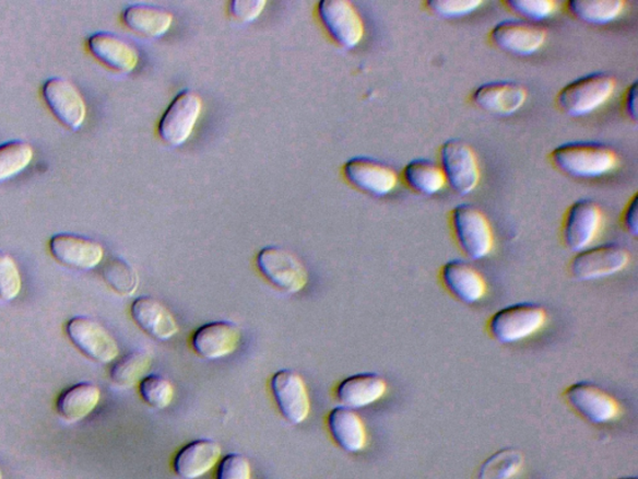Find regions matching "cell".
<instances>
[{
  "mask_svg": "<svg viewBox=\"0 0 638 479\" xmlns=\"http://www.w3.org/2000/svg\"><path fill=\"white\" fill-rule=\"evenodd\" d=\"M256 265L274 288L286 294H298L308 283V272L298 257L277 246L263 247Z\"/></svg>",
  "mask_w": 638,
  "mask_h": 479,
  "instance_id": "obj_6",
  "label": "cell"
},
{
  "mask_svg": "<svg viewBox=\"0 0 638 479\" xmlns=\"http://www.w3.org/2000/svg\"><path fill=\"white\" fill-rule=\"evenodd\" d=\"M546 317L543 306L534 303H520L504 307L495 313L487 323V328L496 341L516 343L524 341L528 337L542 330Z\"/></svg>",
  "mask_w": 638,
  "mask_h": 479,
  "instance_id": "obj_4",
  "label": "cell"
},
{
  "mask_svg": "<svg viewBox=\"0 0 638 479\" xmlns=\"http://www.w3.org/2000/svg\"><path fill=\"white\" fill-rule=\"evenodd\" d=\"M524 465V456L516 448H503L484 460L478 468V479H511Z\"/></svg>",
  "mask_w": 638,
  "mask_h": 479,
  "instance_id": "obj_30",
  "label": "cell"
},
{
  "mask_svg": "<svg viewBox=\"0 0 638 479\" xmlns=\"http://www.w3.org/2000/svg\"><path fill=\"white\" fill-rule=\"evenodd\" d=\"M271 393L280 412L292 424L304 423L311 411V402L303 377L297 372L281 370L271 378Z\"/></svg>",
  "mask_w": 638,
  "mask_h": 479,
  "instance_id": "obj_16",
  "label": "cell"
},
{
  "mask_svg": "<svg viewBox=\"0 0 638 479\" xmlns=\"http://www.w3.org/2000/svg\"><path fill=\"white\" fill-rule=\"evenodd\" d=\"M139 392L144 401L156 410H165L173 404L175 396L170 381L160 375H149L141 379Z\"/></svg>",
  "mask_w": 638,
  "mask_h": 479,
  "instance_id": "obj_34",
  "label": "cell"
},
{
  "mask_svg": "<svg viewBox=\"0 0 638 479\" xmlns=\"http://www.w3.org/2000/svg\"><path fill=\"white\" fill-rule=\"evenodd\" d=\"M241 331L239 327L229 322H216L202 325L192 335L193 351L205 360H220L234 353Z\"/></svg>",
  "mask_w": 638,
  "mask_h": 479,
  "instance_id": "obj_19",
  "label": "cell"
},
{
  "mask_svg": "<svg viewBox=\"0 0 638 479\" xmlns=\"http://www.w3.org/2000/svg\"><path fill=\"white\" fill-rule=\"evenodd\" d=\"M403 180L416 194L432 197L447 185L440 166L428 159H414L403 168Z\"/></svg>",
  "mask_w": 638,
  "mask_h": 479,
  "instance_id": "obj_28",
  "label": "cell"
},
{
  "mask_svg": "<svg viewBox=\"0 0 638 479\" xmlns=\"http://www.w3.org/2000/svg\"><path fill=\"white\" fill-rule=\"evenodd\" d=\"M42 95L55 117L70 130L82 128L86 104L79 89L64 78H50L43 84Z\"/></svg>",
  "mask_w": 638,
  "mask_h": 479,
  "instance_id": "obj_12",
  "label": "cell"
},
{
  "mask_svg": "<svg viewBox=\"0 0 638 479\" xmlns=\"http://www.w3.org/2000/svg\"><path fill=\"white\" fill-rule=\"evenodd\" d=\"M482 4V0H428L425 2V7L430 13L446 17V20L472 14Z\"/></svg>",
  "mask_w": 638,
  "mask_h": 479,
  "instance_id": "obj_37",
  "label": "cell"
},
{
  "mask_svg": "<svg viewBox=\"0 0 638 479\" xmlns=\"http://www.w3.org/2000/svg\"><path fill=\"white\" fill-rule=\"evenodd\" d=\"M202 105L200 95L189 89L177 94L158 121L160 138L173 147L186 143L197 127Z\"/></svg>",
  "mask_w": 638,
  "mask_h": 479,
  "instance_id": "obj_8",
  "label": "cell"
},
{
  "mask_svg": "<svg viewBox=\"0 0 638 479\" xmlns=\"http://www.w3.org/2000/svg\"><path fill=\"white\" fill-rule=\"evenodd\" d=\"M564 395L572 410L593 424L613 422L622 411L613 396L588 381L567 387Z\"/></svg>",
  "mask_w": 638,
  "mask_h": 479,
  "instance_id": "obj_11",
  "label": "cell"
},
{
  "mask_svg": "<svg viewBox=\"0 0 638 479\" xmlns=\"http://www.w3.org/2000/svg\"><path fill=\"white\" fill-rule=\"evenodd\" d=\"M440 279L450 294L466 305H474L486 295L482 273L466 261L453 260L442 265Z\"/></svg>",
  "mask_w": 638,
  "mask_h": 479,
  "instance_id": "obj_20",
  "label": "cell"
},
{
  "mask_svg": "<svg viewBox=\"0 0 638 479\" xmlns=\"http://www.w3.org/2000/svg\"><path fill=\"white\" fill-rule=\"evenodd\" d=\"M318 15L327 32L343 48H356L365 37V22L348 0H321Z\"/></svg>",
  "mask_w": 638,
  "mask_h": 479,
  "instance_id": "obj_9",
  "label": "cell"
},
{
  "mask_svg": "<svg viewBox=\"0 0 638 479\" xmlns=\"http://www.w3.org/2000/svg\"><path fill=\"white\" fill-rule=\"evenodd\" d=\"M92 55L106 67L121 73H131L139 65L138 49L119 35L99 32L87 39Z\"/></svg>",
  "mask_w": 638,
  "mask_h": 479,
  "instance_id": "obj_21",
  "label": "cell"
},
{
  "mask_svg": "<svg viewBox=\"0 0 638 479\" xmlns=\"http://www.w3.org/2000/svg\"><path fill=\"white\" fill-rule=\"evenodd\" d=\"M601 224L602 211L596 201H575L564 218L563 238L566 247L575 253L584 250L599 235Z\"/></svg>",
  "mask_w": 638,
  "mask_h": 479,
  "instance_id": "obj_14",
  "label": "cell"
},
{
  "mask_svg": "<svg viewBox=\"0 0 638 479\" xmlns=\"http://www.w3.org/2000/svg\"><path fill=\"white\" fill-rule=\"evenodd\" d=\"M101 397V389L95 385H75L58 398V413L68 422L82 421L99 405Z\"/></svg>",
  "mask_w": 638,
  "mask_h": 479,
  "instance_id": "obj_27",
  "label": "cell"
},
{
  "mask_svg": "<svg viewBox=\"0 0 638 479\" xmlns=\"http://www.w3.org/2000/svg\"><path fill=\"white\" fill-rule=\"evenodd\" d=\"M33 157L34 149L26 141L13 140L0 144V183L24 172Z\"/></svg>",
  "mask_w": 638,
  "mask_h": 479,
  "instance_id": "obj_32",
  "label": "cell"
},
{
  "mask_svg": "<svg viewBox=\"0 0 638 479\" xmlns=\"http://www.w3.org/2000/svg\"><path fill=\"white\" fill-rule=\"evenodd\" d=\"M265 4V0H233L228 11L238 21L252 22L263 12Z\"/></svg>",
  "mask_w": 638,
  "mask_h": 479,
  "instance_id": "obj_39",
  "label": "cell"
},
{
  "mask_svg": "<svg viewBox=\"0 0 638 479\" xmlns=\"http://www.w3.org/2000/svg\"><path fill=\"white\" fill-rule=\"evenodd\" d=\"M503 4L522 17V21L535 24L551 17L557 7L553 0H505Z\"/></svg>",
  "mask_w": 638,
  "mask_h": 479,
  "instance_id": "obj_35",
  "label": "cell"
},
{
  "mask_svg": "<svg viewBox=\"0 0 638 479\" xmlns=\"http://www.w3.org/2000/svg\"><path fill=\"white\" fill-rule=\"evenodd\" d=\"M439 163L446 182L458 195L472 194L481 182V167L471 145L460 139H449L439 150Z\"/></svg>",
  "mask_w": 638,
  "mask_h": 479,
  "instance_id": "obj_5",
  "label": "cell"
},
{
  "mask_svg": "<svg viewBox=\"0 0 638 479\" xmlns=\"http://www.w3.org/2000/svg\"><path fill=\"white\" fill-rule=\"evenodd\" d=\"M527 100V89L510 80L485 83L477 86L472 94V101L477 108L499 117H510L518 113Z\"/></svg>",
  "mask_w": 638,
  "mask_h": 479,
  "instance_id": "obj_18",
  "label": "cell"
},
{
  "mask_svg": "<svg viewBox=\"0 0 638 479\" xmlns=\"http://www.w3.org/2000/svg\"><path fill=\"white\" fill-rule=\"evenodd\" d=\"M70 341L75 348L99 363H110L119 357V346L99 323L88 317H74L66 327Z\"/></svg>",
  "mask_w": 638,
  "mask_h": 479,
  "instance_id": "obj_10",
  "label": "cell"
},
{
  "mask_svg": "<svg viewBox=\"0 0 638 479\" xmlns=\"http://www.w3.org/2000/svg\"><path fill=\"white\" fill-rule=\"evenodd\" d=\"M450 225L457 243L469 259H485L493 250L494 237L489 220L472 203H459L450 212Z\"/></svg>",
  "mask_w": 638,
  "mask_h": 479,
  "instance_id": "obj_3",
  "label": "cell"
},
{
  "mask_svg": "<svg viewBox=\"0 0 638 479\" xmlns=\"http://www.w3.org/2000/svg\"><path fill=\"white\" fill-rule=\"evenodd\" d=\"M386 393V379L378 374H374V372H365V374L344 378L335 389L336 399L343 407L351 408V410H358V408L374 405Z\"/></svg>",
  "mask_w": 638,
  "mask_h": 479,
  "instance_id": "obj_24",
  "label": "cell"
},
{
  "mask_svg": "<svg viewBox=\"0 0 638 479\" xmlns=\"http://www.w3.org/2000/svg\"><path fill=\"white\" fill-rule=\"evenodd\" d=\"M616 80L607 73H591L566 84L556 97L558 108L571 118L587 117L615 93Z\"/></svg>",
  "mask_w": 638,
  "mask_h": 479,
  "instance_id": "obj_2",
  "label": "cell"
},
{
  "mask_svg": "<svg viewBox=\"0 0 638 479\" xmlns=\"http://www.w3.org/2000/svg\"><path fill=\"white\" fill-rule=\"evenodd\" d=\"M551 160L557 171L575 179H598L618 165L615 150L599 141H569L556 147Z\"/></svg>",
  "mask_w": 638,
  "mask_h": 479,
  "instance_id": "obj_1",
  "label": "cell"
},
{
  "mask_svg": "<svg viewBox=\"0 0 638 479\" xmlns=\"http://www.w3.org/2000/svg\"><path fill=\"white\" fill-rule=\"evenodd\" d=\"M251 465L238 454H229L220 460L216 479H251Z\"/></svg>",
  "mask_w": 638,
  "mask_h": 479,
  "instance_id": "obj_38",
  "label": "cell"
},
{
  "mask_svg": "<svg viewBox=\"0 0 638 479\" xmlns=\"http://www.w3.org/2000/svg\"><path fill=\"white\" fill-rule=\"evenodd\" d=\"M618 479H637L636 477L618 478Z\"/></svg>",
  "mask_w": 638,
  "mask_h": 479,
  "instance_id": "obj_42",
  "label": "cell"
},
{
  "mask_svg": "<svg viewBox=\"0 0 638 479\" xmlns=\"http://www.w3.org/2000/svg\"><path fill=\"white\" fill-rule=\"evenodd\" d=\"M122 20L131 31L144 37L160 38L170 31L174 15L162 7L135 3L126 8Z\"/></svg>",
  "mask_w": 638,
  "mask_h": 479,
  "instance_id": "obj_26",
  "label": "cell"
},
{
  "mask_svg": "<svg viewBox=\"0 0 638 479\" xmlns=\"http://www.w3.org/2000/svg\"><path fill=\"white\" fill-rule=\"evenodd\" d=\"M330 430L336 445L350 454H358L367 446V431L356 411L347 407H335L327 417Z\"/></svg>",
  "mask_w": 638,
  "mask_h": 479,
  "instance_id": "obj_25",
  "label": "cell"
},
{
  "mask_svg": "<svg viewBox=\"0 0 638 479\" xmlns=\"http://www.w3.org/2000/svg\"><path fill=\"white\" fill-rule=\"evenodd\" d=\"M50 253L70 269L92 270L104 259V247L95 240L75 234H57L50 238Z\"/></svg>",
  "mask_w": 638,
  "mask_h": 479,
  "instance_id": "obj_17",
  "label": "cell"
},
{
  "mask_svg": "<svg viewBox=\"0 0 638 479\" xmlns=\"http://www.w3.org/2000/svg\"><path fill=\"white\" fill-rule=\"evenodd\" d=\"M631 256L627 248L616 243L588 247L575 255L570 272L576 280L592 281L622 272Z\"/></svg>",
  "mask_w": 638,
  "mask_h": 479,
  "instance_id": "obj_7",
  "label": "cell"
},
{
  "mask_svg": "<svg viewBox=\"0 0 638 479\" xmlns=\"http://www.w3.org/2000/svg\"><path fill=\"white\" fill-rule=\"evenodd\" d=\"M623 0H571L566 3L567 11L583 23L605 25L613 23L624 13Z\"/></svg>",
  "mask_w": 638,
  "mask_h": 479,
  "instance_id": "obj_29",
  "label": "cell"
},
{
  "mask_svg": "<svg viewBox=\"0 0 638 479\" xmlns=\"http://www.w3.org/2000/svg\"><path fill=\"white\" fill-rule=\"evenodd\" d=\"M636 100H637V83H633V85L627 87V91L624 96V109L628 118L633 121H637V109H636Z\"/></svg>",
  "mask_w": 638,
  "mask_h": 479,
  "instance_id": "obj_41",
  "label": "cell"
},
{
  "mask_svg": "<svg viewBox=\"0 0 638 479\" xmlns=\"http://www.w3.org/2000/svg\"><path fill=\"white\" fill-rule=\"evenodd\" d=\"M546 37L542 25L522 20L503 21L491 32V40L496 48L520 57L535 55L544 46Z\"/></svg>",
  "mask_w": 638,
  "mask_h": 479,
  "instance_id": "obj_15",
  "label": "cell"
},
{
  "mask_svg": "<svg viewBox=\"0 0 638 479\" xmlns=\"http://www.w3.org/2000/svg\"><path fill=\"white\" fill-rule=\"evenodd\" d=\"M153 359L147 352H130L120 359L110 371V377L115 385L129 388L135 386L144 378L146 371L152 366Z\"/></svg>",
  "mask_w": 638,
  "mask_h": 479,
  "instance_id": "obj_31",
  "label": "cell"
},
{
  "mask_svg": "<svg viewBox=\"0 0 638 479\" xmlns=\"http://www.w3.org/2000/svg\"><path fill=\"white\" fill-rule=\"evenodd\" d=\"M0 479H3V475H2V471H0Z\"/></svg>",
  "mask_w": 638,
  "mask_h": 479,
  "instance_id": "obj_43",
  "label": "cell"
},
{
  "mask_svg": "<svg viewBox=\"0 0 638 479\" xmlns=\"http://www.w3.org/2000/svg\"><path fill=\"white\" fill-rule=\"evenodd\" d=\"M102 277L108 287L121 296H132L139 288L138 272L121 259L106 261L102 269Z\"/></svg>",
  "mask_w": 638,
  "mask_h": 479,
  "instance_id": "obj_33",
  "label": "cell"
},
{
  "mask_svg": "<svg viewBox=\"0 0 638 479\" xmlns=\"http://www.w3.org/2000/svg\"><path fill=\"white\" fill-rule=\"evenodd\" d=\"M343 174L354 188L377 198L387 197L398 184L392 166L366 156L350 159L343 166Z\"/></svg>",
  "mask_w": 638,
  "mask_h": 479,
  "instance_id": "obj_13",
  "label": "cell"
},
{
  "mask_svg": "<svg viewBox=\"0 0 638 479\" xmlns=\"http://www.w3.org/2000/svg\"><path fill=\"white\" fill-rule=\"evenodd\" d=\"M130 313L135 324L157 341H168L179 332L174 315L168 308L152 296L138 297L132 303Z\"/></svg>",
  "mask_w": 638,
  "mask_h": 479,
  "instance_id": "obj_22",
  "label": "cell"
},
{
  "mask_svg": "<svg viewBox=\"0 0 638 479\" xmlns=\"http://www.w3.org/2000/svg\"><path fill=\"white\" fill-rule=\"evenodd\" d=\"M22 274L11 255L0 252V300L12 301L21 294Z\"/></svg>",
  "mask_w": 638,
  "mask_h": 479,
  "instance_id": "obj_36",
  "label": "cell"
},
{
  "mask_svg": "<svg viewBox=\"0 0 638 479\" xmlns=\"http://www.w3.org/2000/svg\"><path fill=\"white\" fill-rule=\"evenodd\" d=\"M637 202L638 195L635 194L630 202L627 203L623 214V224L626 229V232L630 233L635 237L638 234Z\"/></svg>",
  "mask_w": 638,
  "mask_h": 479,
  "instance_id": "obj_40",
  "label": "cell"
},
{
  "mask_svg": "<svg viewBox=\"0 0 638 479\" xmlns=\"http://www.w3.org/2000/svg\"><path fill=\"white\" fill-rule=\"evenodd\" d=\"M223 455V448L212 440H197L184 446L174 458V469L182 479H198L208 475Z\"/></svg>",
  "mask_w": 638,
  "mask_h": 479,
  "instance_id": "obj_23",
  "label": "cell"
}]
</instances>
